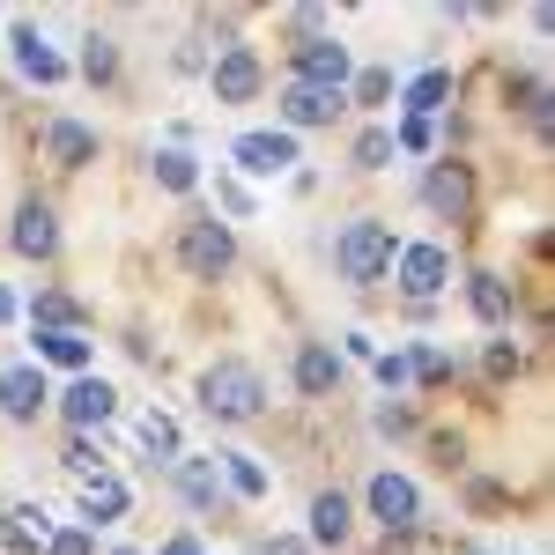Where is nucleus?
I'll use <instances>...</instances> for the list:
<instances>
[{"label": "nucleus", "mask_w": 555, "mask_h": 555, "mask_svg": "<svg viewBox=\"0 0 555 555\" xmlns=\"http://www.w3.org/2000/svg\"><path fill=\"white\" fill-rule=\"evenodd\" d=\"M259 400H267V385H259L253 363H208V378H201V408L222 415V423H253Z\"/></svg>", "instance_id": "nucleus-1"}, {"label": "nucleus", "mask_w": 555, "mask_h": 555, "mask_svg": "<svg viewBox=\"0 0 555 555\" xmlns=\"http://www.w3.org/2000/svg\"><path fill=\"white\" fill-rule=\"evenodd\" d=\"M334 259H341V274L348 282H378L385 267H392V222H348L341 230V245H334Z\"/></svg>", "instance_id": "nucleus-2"}, {"label": "nucleus", "mask_w": 555, "mask_h": 555, "mask_svg": "<svg viewBox=\"0 0 555 555\" xmlns=\"http://www.w3.org/2000/svg\"><path fill=\"white\" fill-rule=\"evenodd\" d=\"M178 259H185V274H193V282H215V274H230L237 245H230V230H222V222L201 215V222H185V230H178Z\"/></svg>", "instance_id": "nucleus-3"}, {"label": "nucleus", "mask_w": 555, "mask_h": 555, "mask_svg": "<svg viewBox=\"0 0 555 555\" xmlns=\"http://www.w3.org/2000/svg\"><path fill=\"white\" fill-rule=\"evenodd\" d=\"M44 400H52V385H44L38 363H8V371H0V415H8V423H38Z\"/></svg>", "instance_id": "nucleus-4"}, {"label": "nucleus", "mask_w": 555, "mask_h": 555, "mask_svg": "<svg viewBox=\"0 0 555 555\" xmlns=\"http://www.w3.org/2000/svg\"><path fill=\"white\" fill-rule=\"evenodd\" d=\"M297 82H304V89H334V96H341V89H348V44L304 38V44H297Z\"/></svg>", "instance_id": "nucleus-5"}, {"label": "nucleus", "mask_w": 555, "mask_h": 555, "mask_svg": "<svg viewBox=\"0 0 555 555\" xmlns=\"http://www.w3.org/2000/svg\"><path fill=\"white\" fill-rule=\"evenodd\" d=\"M371 518H378L385 533H408V526L423 518V496H415V481H400V474H378V481H371Z\"/></svg>", "instance_id": "nucleus-6"}, {"label": "nucleus", "mask_w": 555, "mask_h": 555, "mask_svg": "<svg viewBox=\"0 0 555 555\" xmlns=\"http://www.w3.org/2000/svg\"><path fill=\"white\" fill-rule=\"evenodd\" d=\"M237 171H253V178H274V171H289L297 164V141L289 133H237Z\"/></svg>", "instance_id": "nucleus-7"}, {"label": "nucleus", "mask_w": 555, "mask_h": 555, "mask_svg": "<svg viewBox=\"0 0 555 555\" xmlns=\"http://www.w3.org/2000/svg\"><path fill=\"white\" fill-rule=\"evenodd\" d=\"M444 274H452L444 245H408V253H400V282H408V297H415V304L437 297V289H444Z\"/></svg>", "instance_id": "nucleus-8"}, {"label": "nucleus", "mask_w": 555, "mask_h": 555, "mask_svg": "<svg viewBox=\"0 0 555 555\" xmlns=\"http://www.w3.org/2000/svg\"><path fill=\"white\" fill-rule=\"evenodd\" d=\"M215 96H222V104H253L259 96V60L245 44H230V52L215 60Z\"/></svg>", "instance_id": "nucleus-9"}, {"label": "nucleus", "mask_w": 555, "mask_h": 555, "mask_svg": "<svg viewBox=\"0 0 555 555\" xmlns=\"http://www.w3.org/2000/svg\"><path fill=\"white\" fill-rule=\"evenodd\" d=\"M112 408H119V392H112L104 378H75V385H67V423H75V429L112 423Z\"/></svg>", "instance_id": "nucleus-10"}, {"label": "nucleus", "mask_w": 555, "mask_h": 555, "mask_svg": "<svg viewBox=\"0 0 555 555\" xmlns=\"http://www.w3.org/2000/svg\"><path fill=\"white\" fill-rule=\"evenodd\" d=\"M52 245H60L52 208H44V201H23V208H15V253H23V259H44Z\"/></svg>", "instance_id": "nucleus-11"}, {"label": "nucleus", "mask_w": 555, "mask_h": 555, "mask_svg": "<svg viewBox=\"0 0 555 555\" xmlns=\"http://www.w3.org/2000/svg\"><path fill=\"white\" fill-rule=\"evenodd\" d=\"M341 104H348V96H334V89H304V82L282 89V119H289V127H326Z\"/></svg>", "instance_id": "nucleus-12"}, {"label": "nucleus", "mask_w": 555, "mask_h": 555, "mask_svg": "<svg viewBox=\"0 0 555 555\" xmlns=\"http://www.w3.org/2000/svg\"><path fill=\"white\" fill-rule=\"evenodd\" d=\"M8 44H15V67H23L30 82H60V75H67V67H60V52H52L30 23H15V38H8Z\"/></svg>", "instance_id": "nucleus-13"}, {"label": "nucleus", "mask_w": 555, "mask_h": 555, "mask_svg": "<svg viewBox=\"0 0 555 555\" xmlns=\"http://www.w3.org/2000/svg\"><path fill=\"white\" fill-rule=\"evenodd\" d=\"M44 149L67 164V171H82L89 156H96V133L82 127V119H52V133H44Z\"/></svg>", "instance_id": "nucleus-14"}, {"label": "nucleus", "mask_w": 555, "mask_h": 555, "mask_svg": "<svg viewBox=\"0 0 555 555\" xmlns=\"http://www.w3.org/2000/svg\"><path fill=\"white\" fill-rule=\"evenodd\" d=\"M119 512H127V481H119V474H96V481H82V518H89V526H112Z\"/></svg>", "instance_id": "nucleus-15"}, {"label": "nucleus", "mask_w": 555, "mask_h": 555, "mask_svg": "<svg viewBox=\"0 0 555 555\" xmlns=\"http://www.w3.org/2000/svg\"><path fill=\"white\" fill-rule=\"evenodd\" d=\"M297 385H304V392H334V385H341V356L311 341V348L297 356Z\"/></svg>", "instance_id": "nucleus-16"}, {"label": "nucleus", "mask_w": 555, "mask_h": 555, "mask_svg": "<svg viewBox=\"0 0 555 555\" xmlns=\"http://www.w3.org/2000/svg\"><path fill=\"white\" fill-rule=\"evenodd\" d=\"M178 489H185V504H193V512H208V504H222V481H215V460H178Z\"/></svg>", "instance_id": "nucleus-17"}, {"label": "nucleus", "mask_w": 555, "mask_h": 555, "mask_svg": "<svg viewBox=\"0 0 555 555\" xmlns=\"http://www.w3.org/2000/svg\"><path fill=\"white\" fill-rule=\"evenodd\" d=\"M423 201H429L437 215H467V201H474V193H467V171H452V164H444V171H429Z\"/></svg>", "instance_id": "nucleus-18"}, {"label": "nucleus", "mask_w": 555, "mask_h": 555, "mask_svg": "<svg viewBox=\"0 0 555 555\" xmlns=\"http://www.w3.org/2000/svg\"><path fill=\"white\" fill-rule=\"evenodd\" d=\"M311 541H348V496L341 489H326V496L311 504Z\"/></svg>", "instance_id": "nucleus-19"}, {"label": "nucleus", "mask_w": 555, "mask_h": 555, "mask_svg": "<svg viewBox=\"0 0 555 555\" xmlns=\"http://www.w3.org/2000/svg\"><path fill=\"white\" fill-rule=\"evenodd\" d=\"M38 363H60V371H82L89 363V341L67 326V334H38Z\"/></svg>", "instance_id": "nucleus-20"}, {"label": "nucleus", "mask_w": 555, "mask_h": 555, "mask_svg": "<svg viewBox=\"0 0 555 555\" xmlns=\"http://www.w3.org/2000/svg\"><path fill=\"white\" fill-rule=\"evenodd\" d=\"M474 311H481V319H489V326H504V319H512V289H504V282H496V274H474Z\"/></svg>", "instance_id": "nucleus-21"}, {"label": "nucleus", "mask_w": 555, "mask_h": 555, "mask_svg": "<svg viewBox=\"0 0 555 555\" xmlns=\"http://www.w3.org/2000/svg\"><path fill=\"white\" fill-rule=\"evenodd\" d=\"M44 541H52L44 504H23V512H15V526H8V548H44Z\"/></svg>", "instance_id": "nucleus-22"}, {"label": "nucleus", "mask_w": 555, "mask_h": 555, "mask_svg": "<svg viewBox=\"0 0 555 555\" xmlns=\"http://www.w3.org/2000/svg\"><path fill=\"white\" fill-rule=\"evenodd\" d=\"M222 474H230V489H237V496H267V467L245 460V452H222Z\"/></svg>", "instance_id": "nucleus-23"}, {"label": "nucleus", "mask_w": 555, "mask_h": 555, "mask_svg": "<svg viewBox=\"0 0 555 555\" xmlns=\"http://www.w3.org/2000/svg\"><path fill=\"white\" fill-rule=\"evenodd\" d=\"M444 96H452V75H423V82H408V112H415V119H429Z\"/></svg>", "instance_id": "nucleus-24"}, {"label": "nucleus", "mask_w": 555, "mask_h": 555, "mask_svg": "<svg viewBox=\"0 0 555 555\" xmlns=\"http://www.w3.org/2000/svg\"><path fill=\"white\" fill-rule=\"evenodd\" d=\"M193 156H185V149H164V156H156V185H171V193H193Z\"/></svg>", "instance_id": "nucleus-25"}, {"label": "nucleus", "mask_w": 555, "mask_h": 555, "mask_svg": "<svg viewBox=\"0 0 555 555\" xmlns=\"http://www.w3.org/2000/svg\"><path fill=\"white\" fill-rule=\"evenodd\" d=\"M356 164H363V171H385V164H392V127H363V141H356Z\"/></svg>", "instance_id": "nucleus-26"}, {"label": "nucleus", "mask_w": 555, "mask_h": 555, "mask_svg": "<svg viewBox=\"0 0 555 555\" xmlns=\"http://www.w3.org/2000/svg\"><path fill=\"white\" fill-rule=\"evenodd\" d=\"M141 444H149L156 460H178V423L171 415H141Z\"/></svg>", "instance_id": "nucleus-27"}, {"label": "nucleus", "mask_w": 555, "mask_h": 555, "mask_svg": "<svg viewBox=\"0 0 555 555\" xmlns=\"http://www.w3.org/2000/svg\"><path fill=\"white\" fill-rule=\"evenodd\" d=\"M112 67H119L112 38H82V75H89V82H112Z\"/></svg>", "instance_id": "nucleus-28"}, {"label": "nucleus", "mask_w": 555, "mask_h": 555, "mask_svg": "<svg viewBox=\"0 0 555 555\" xmlns=\"http://www.w3.org/2000/svg\"><path fill=\"white\" fill-rule=\"evenodd\" d=\"M67 474H82V481H96V474H104V460H96V444H89V437H75V444H67Z\"/></svg>", "instance_id": "nucleus-29"}, {"label": "nucleus", "mask_w": 555, "mask_h": 555, "mask_svg": "<svg viewBox=\"0 0 555 555\" xmlns=\"http://www.w3.org/2000/svg\"><path fill=\"white\" fill-rule=\"evenodd\" d=\"M356 96H363V104H385V96H392V75H385V67H371V75L356 82Z\"/></svg>", "instance_id": "nucleus-30"}, {"label": "nucleus", "mask_w": 555, "mask_h": 555, "mask_svg": "<svg viewBox=\"0 0 555 555\" xmlns=\"http://www.w3.org/2000/svg\"><path fill=\"white\" fill-rule=\"evenodd\" d=\"M215 193H222V208H230V215H253V193H245V185H237V178H222V185H215Z\"/></svg>", "instance_id": "nucleus-31"}, {"label": "nucleus", "mask_w": 555, "mask_h": 555, "mask_svg": "<svg viewBox=\"0 0 555 555\" xmlns=\"http://www.w3.org/2000/svg\"><path fill=\"white\" fill-rule=\"evenodd\" d=\"M44 555H89V533H52Z\"/></svg>", "instance_id": "nucleus-32"}, {"label": "nucleus", "mask_w": 555, "mask_h": 555, "mask_svg": "<svg viewBox=\"0 0 555 555\" xmlns=\"http://www.w3.org/2000/svg\"><path fill=\"white\" fill-rule=\"evenodd\" d=\"M378 378H385V385H408L415 371H408V356H378Z\"/></svg>", "instance_id": "nucleus-33"}, {"label": "nucleus", "mask_w": 555, "mask_h": 555, "mask_svg": "<svg viewBox=\"0 0 555 555\" xmlns=\"http://www.w3.org/2000/svg\"><path fill=\"white\" fill-rule=\"evenodd\" d=\"M259 555H311V548H304L297 533H274V541H267V548H259Z\"/></svg>", "instance_id": "nucleus-34"}, {"label": "nucleus", "mask_w": 555, "mask_h": 555, "mask_svg": "<svg viewBox=\"0 0 555 555\" xmlns=\"http://www.w3.org/2000/svg\"><path fill=\"white\" fill-rule=\"evenodd\" d=\"M164 555H201V541H185V533H178V541H164Z\"/></svg>", "instance_id": "nucleus-35"}, {"label": "nucleus", "mask_w": 555, "mask_h": 555, "mask_svg": "<svg viewBox=\"0 0 555 555\" xmlns=\"http://www.w3.org/2000/svg\"><path fill=\"white\" fill-rule=\"evenodd\" d=\"M0 319H15V297H8V289H0Z\"/></svg>", "instance_id": "nucleus-36"}, {"label": "nucleus", "mask_w": 555, "mask_h": 555, "mask_svg": "<svg viewBox=\"0 0 555 555\" xmlns=\"http://www.w3.org/2000/svg\"><path fill=\"white\" fill-rule=\"evenodd\" d=\"M119 555H133V548H119Z\"/></svg>", "instance_id": "nucleus-37"}]
</instances>
